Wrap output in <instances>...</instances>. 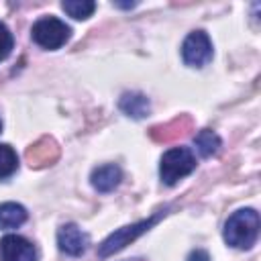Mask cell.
Segmentation results:
<instances>
[{"instance_id":"obj_1","label":"cell","mask_w":261,"mask_h":261,"mask_svg":"<svg viewBox=\"0 0 261 261\" xmlns=\"http://www.w3.org/2000/svg\"><path fill=\"white\" fill-rule=\"evenodd\" d=\"M259 237V214L253 208L232 212L224 224V241L234 249H251Z\"/></svg>"},{"instance_id":"obj_8","label":"cell","mask_w":261,"mask_h":261,"mask_svg":"<svg viewBox=\"0 0 261 261\" xmlns=\"http://www.w3.org/2000/svg\"><path fill=\"white\" fill-rule=\"evenodd\" d=\"M92 186L98 190V192H102V194H106V192H112L118 184H120V179H122V171H120V167L118 165H114V163H108V165H100V167H96L94 171H92Z\"/></svg>"},{"instance_id":"obj_9","label":"cell","mask_w":261,"mask_h":261,"mask_svg":"<svg viewBox=\"0 0 261 261\" xmlns=\"http://www.w3.org/2000/svg\"><path fill=\"white\" fill-rule=\"evenodd\" d=\"M27 220V208L16 202L0 204V230L16 228Z\"/></svg>"},{"instance_id":"obj_6","label":"cell","mask_w":261,"mask_h":261,"mask_svg":"<svg viewBox=\"0 0 261 261\" xmlns=\"http://www.w3.org/2000/svg\"><path fill=\"white\" fill-rule=\"evenodd\" d=\"M0 261H37V251L24 237L6 234L0 241Z\"/></svg>"},{"instance_id":"obj_12","label":"cell","mask_w":261,"mask_h":261,"mask_svg":"<svg viewBox=\"0 0 261 261\" xmlns=\"http://www.w3.org/2000/svg\"><path fill=\"white\" fill-rule=\"evenodd\" d=\"M61 8L75 20H86L92 16V12L96 10V2L92 0H63Z\"/></svg>"},{"instance_id":"obj_15","label":"cell","mask_w":261,"mask_h":261,"mask_svg":"<svg viewBox=\"0 0 261 261\" xmlns=\"http://www.w3.org/2000/svg\"><path fill=\"white\" fill-rule=\"evenodd\" d=\"M12 45H14V39H12L10 29L4 22H0V61H4L10 55Z\"/></svg>"},{"instance_id":"obj_3","label":"cell","mask_w":261,"mask_h":261,"mask_svg":"<svg viewBox=\"0 0 261 261\" xmlns=\"http://www.w3.org/2000/svg\"><path fill=\"white\" fill-rule=\"evenodd\" d=\"M69 33H71V29L55 16H43L31 29L33 41L43 49H59L61 45L67 43Z\"/></svg>"},{"instance_id":"obj_16","label":"cell","mask_w":261,"mask_h":261,"mask_svg":"<svg viewBox=\"0 0 261 261\" xmlns=\"http://www.w3.org/2000/svg\"><path fill=\"white\" fill-rule=\"evenodd\" d=\"M188 261H210V257L206 251H194V253H190Z\"/></svg>"},{"instance_id":"obj_7","label":"cell","mask_w":261,"mask_h":261,"mask_svg":"<svg viewBox=\"0 0 261 261\" xmlns=\"http://www.w3.org/2000/svg\"><path fill=\"white\" fill-rule=\"evenodd\" d=\"M88 243H90L88 234L80 226H75V224H63L59 228V232H57V245H59V249L63 253L71 255V257H80L82 253H86Z\"/></svg>"},{"instance_id":"obj_10","label":"cell","mask_w":261,"mask_h":261,"mask_svg":"<svg viewBox=\"0 0 261 261\" xmlns=\"http://www.w3.org/2000/svg\"><path fill=\"white\" fill-rule=\"evenodd\" d=\"M120 110L133 118H143L147 112H149V100L143 96V94H124L120 98Z\"/></svg>"},{"instance_id":"obj_11","label":"cell","mask_w":261,"mask_h":261,"mask_svg":"<svg viewBox=\"0 0 261 261\" xmlns=\"http://www.w3.org/2000/svg\"><path fill=\"white\" fill-rule=\"evenodd\" d=\"M194 145H196V149L202 157H210L220 149V137L214 130L204 128L194 137Z\"/></svg>"},{"instance_id":"obj_14","label":"cell","mask_w":261,"mask_h":261,"mask_svg":"<svg viewBox=\"0 0 261 261\" xmlns=\"http://www.w3.org/2000/svg\"><path fill=\"white\" fill-rule=\"evenodd\" d=\"M49 151H57L53 141H51V143H49V147H45V149H39V145L31 147V149H29V153H27V155H29L31 165H33V163H35V165H39V163H49V161L53 159V157L49 155Z\"/></svg>"},{"instance_id":"obj_2","label":"cell","mask_w":261,"mask_h":261,"mask_svg":"<svg viewBox=\"0 0 261 261\" xmlns=\"http://www.w3.org/2000/svg\"><path fill=\"white\" fill-rule=\"evenodd\" d=\"M196 167V157L188 147H171L163 153L159 163V175L161 181L167 186L177 184L181 177L190 175Z\"/></svg>"},{"instance_id":"obj_5","label":"cell","mask_w":261,"mask_h":261,"mask_svg":"<svg viewBox=\"0 0 261 261\" xmlns=\"http://www.w3.org/2000/svg\"><path fill=\"white\" fill-rule=\"evenodd\" d=\"M181 57L186 65L204 67L212 59V41L204 31H194L186 37L181 45Z\"/></svg>"},{"instance_id":"obj_17","label":"cell","mask_w":261,"mask_h":261,"mask_svg":"<svg viewBox=\"0 0 261 261\" xmlns=\"http://www.w3.org/2000/svg\"><path fill=\"white\" fill-rule=\"evenodd\" d=\"M0 130H2V122H0Z\"/></svg>"},{"instance_id":"obj_4","label":"cell","mask_w":261,"mask_h":261,"mask_svg":"<svg viewBox=\"0 0 261 261\" xmlns=\"http://www.w3.org/2000/svg\"><path fill=\"white\" fill-rule=\"evenodd\" d=\"M161 214H163V212H157L155 216H151V218H147V220H141V222H135V224H128V226H122V228L114 230L108 239L102 241V245L98 247V255H100V257H108V255H112V253L124 249L128 243H133V241L139 239L143 232H147V230L159 220Z\"/></svg>"},{"instance_id":"obj_13","label":"cell","mask_w":261,"mask_h":261,"mask_svg":"<svg viewBox=\"0 0 261 261\" xmlns=\"http://www.w3.org/2000/svg\"><path fill=\"white\" fill-rule=\"evenodd\" d=\"M18 167L16 151L10 145H0V179L12 175Z\"/></svg>"}]
</instances>
